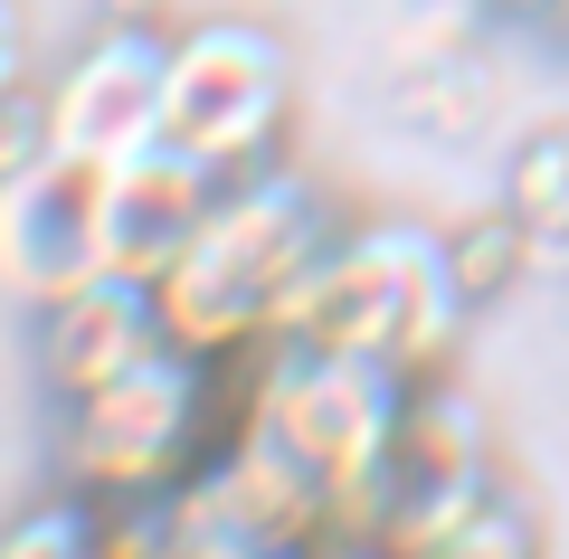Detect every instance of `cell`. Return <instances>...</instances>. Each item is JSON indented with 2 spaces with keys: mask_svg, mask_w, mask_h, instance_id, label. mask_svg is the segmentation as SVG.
Here are the masks:
<instances>
[{
  "mask_svg": "<svg viewBox=\"0 0 569 559\" xmlns=\"http://www.w3.org/2000/svg\"><path fill=\"white\" fill-rule=\"evenodd\" d=\"M20 86H39L29 77V20H20V0H0V104L20 96Z\"/></svg>",
  "mask_w": 569,
  "mask_h": 559,
  "instance_id": "obj_13",
  "label": "cell"
},
{
  "mask_svg": "<svg viewBox=\"0 0 569 559\" xmlns=\"http://www.w3.org/2000/svg\"><path fill=\"white\" fill-rule=\"evenodd\" d=\"M162 341L171 332H162L152 285L114 276V266H96L86 285H67L58 303L29 313V351H39V389H48V399H86V389L123 380V370H142Z\"/></svg>",
  "mask_w": 569,
  "mask_h": 559,
  "instance_id": "obj_7",
  "label": "cell"
},
{
  "mask_svg": "<svg viewBox=\"0 0 569 559\" xmlns=\"http://www.w3.org/2000/svg\"><path fill=\"white\" fill-rule=\"evenodd\" d=\"M475 10H569V0H475Z\"/></svg>",
  "mask_w": 569,
  "mask_h": 559,
  "instance_id": "obj_17",
  "label": "cell"
},
{
  "mask_svg": "<svg viewBox=\"0 0 569 559\" xmlns=\"http://www.w3.org/2000/svg\"><path fill=\"white\" fill-rule=\"evenodd\" d=\"M295 133V58L257 20H190L162 48V142L200 171L284 161Z\"/></svg>",
  "mask_w": 569,
  "mask_h": 559,
  "instance_id": "obj_4",
  "label": "cell"
},
{
  "mask_svg": "<svg viewBox=\"0 0 569 559\" xmlns=\"http://www.w3.org/2000/svg\"><path fill=\"white\" fill-rule=\"evenodd\" d=\"M200 559H295V550H266V540H247V531H228V540H209Z\"/></svg>",
  "mask_w": 569,
  "mask_h": 559,
  "instance_id": "obj_14",
  "label": "cell"
},
{
  "mask_svg": "<svg viewBox=\"0 0 569 559\" xmlns=\"http://www.w3.org/2000/svg\"><path fill=\"white\" fill-rule=\"evenodd\" d=\"M323 209H313L305 171L295 161H257V171H228L219 200H209L200 238L171 257V276L152 285L162 303V332L190 360H238L257 341H276L284 295L323 247Z\"/></svg>",
  "mask_w": 569,
  "mask_h": 559,
  "instance_id": "obj_1",
  "label": "cell"
},
{
  "mask_svg": "<svg viewBox=\"0 0 569 559\" xmlns=\"http://www.w3.org/2000/svg\"><path fill=\"white\" fill-rule=\"evenodd\" d=\"M503 200L522 209V228H531L541 257L569 247V123H550V133H531L522 152H512V190Z\"/></svg>",
  "mask_w": 569,
  "mask_h": 559,
  "instance_id": "obj_10",
  "label": "cell"
},
{
  "mask_svg": "<svg viewBox=\"0 0 569 559\" xmlns=\"http://www.w3.org/2000/svg\"><path fill=\"white\" fill-rule=\"evenodd\" d=\"M466 332V295L447 276V238H427L408 219L380 228H332L313 247V266L284 295L276 341H305V351H361L389 360L408 380H447V351Z\"/></svg>",
  "mask_w": 569,
  "mask_h": 559,
  "instance_id": "obj_3",
  "label": "cell"
},
{
  "mask_svg": "<svg viewBox=\"0 0 569 559\" xmlns=\"http://www.w3.org/2000/svg\"><path fill=\"white\" fill-rule=\"evenodd\" d=\"M96 266H104V228H96V171L86 161L39 152L29 171L0 180V303L10 313L58 303Z\"/></svg>",
  "mask_w": 569,
  "mask_h": 559,
  "instance_id": "obj_6",
  "label": "cell"
},
{
  "mask_svg": "<svg viewBox=\"0 0 569 559\" xmlns=\"http://www.w3.org/2000/svg\"><path fill=\"white\" fill-rule=\"evenodd\" d=\"M39 152H48V114H39V86H20V96L0 104V180L29 171Z\"/></svg>",
  "mask_w": 569,
  "mask_h": 559,
  "instance_id": "obj_12",
  "label": "cell"
},
{
  "mask_svg": "<svg viewBox=\"0 0 569 559\" xmlns=\"http://www.w3.org/2000/svg\"><path fill=\"white\" fill-rule=\"evenodd\" d=\"M541 266V247H531V228H522V209H485V219H466L447 238V276H456V295H466V313H493L503 295H522V276Z\"/></svg>",
  "mask_w": 569,
  "mask_h": 559,
  "instance_id": "obj_9",
  "label": "cell"
},
{
  "mask_svg": "<svg viewBox=\"0 0 569 559\" xmlns=\"http://www.w3.org/2000/svg\"><path fill=\"white\" fill-rule=\"evenodd\" d=\"M209 200H219V171L181 161L171 142H152V152H133V161H114V171H96L104 266H114V276L162 285V276H171V257H181V247L200 238Z\"/></svg>",
  "mask_w": 569,
  "mask_h": 559,
  "instance_id": "obj_8",
  "label": "cell"
},
{
  "mask_svg": "<svg viewBox=\"0 0 569 559\" xmlns=\"http://www.w3.org/2000/svg\"><path fill=\"white\" fill-rule=\"evenodd\" d=\"M104 20H152V10H162V0H96Z\"/></svg>",
  "mask_w": 569,
  "mask_h": 559,
  "instance_id": "obj_15",
  "label": "cell"
},
{
  "mask_svg": "<svg viewBox=\"0 0 569 559\" xmlns=\"http://www.w3.org/2000/svg\"><path fill=\"white\" fill-rule=\"evenodd\" d=\"M247 418V370L238 360H190L181 341L123 370V380L58 399V483L86 502L114 493H171L219 465V446Z\"/></svg>",
  "mask_w": 569,
  "mask_h": 559,
  "instance_id": "obj_2",
  "label": "cell"
},
{
  "mask_svg": "<svg viewBox=\"0 0 569 559\" xmlns=\"http://www.w3.org/2000/svg\"><path fill=\"white\" fill-rule=\"evenodd\" d=\"M162 29L152 20H104L86 48H67L58 77H39V114H48V152L114 171V161L162 142Z\"/></svg>",
  "mask_w": 569,
  "mask_h": 559,
  "instance_id": "obj_5",
  "label": "cell"
},
{
  "mask_svg": "<svg viewBox=\"0 0 569 559\" xmlns=\"http://www.w3.org/2000/svg\"><path fill=\"white\" fill-rule=\"evenodd\" d=\"M305 559H380V550H361V540H323V550H305Z\"/></svg>",
  "mask_w": 569,
  "mask_h": 559,
  "instance_id": "obj_16",
  "label": "cell"
},
{
  "mask_svg": "<svg viewBox=\"0 0 569 559\" xmlns=\"http://www.w3.org/2000/svg\"><path fill=\"white\" fill-rule=\"evenodd\" d=\"M0 559H96V521H86V493H39L29 512L0 521Z\"/></svg>",
  "mask_w": 569,
  "mask_h": 559,
  "instance_id": "obj_11",
  "label": "cell"
}]
</instances>
